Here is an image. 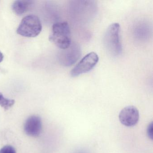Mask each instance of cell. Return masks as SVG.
<instances>
[{
  "instance_id": "cell-7",
  "label": "cell",
  "mask_w": 153,
  "mask_h": 153,
  "mask_svg": "<svg viewBox=\"0 0 153 153\" xmlns=\"http://www.w3.org/2000/svg\"><path fill=\"white\" fill-rule=\"evenodd\" d=\"M24 130L28 136L33 137L39 136L42 130L41 118L36 115H32L28 117L24 125Z\"/></svg>"
},
{
  "instance_id": "cell-11",
  "label": "cell",
  "mask_w": 153,
  "mask_h": 153,
  "mask_svg": "<svg viewBox=\"0 0 153 153\" xmlns=\"http://www.w3.org/2000/svg\"><path fill=\"white\" fill-rule=\"evenodd\" d=\"M0 153H16V151L12 146H6L0 149Z\"/></svg>"
},
{
  "instance_id": "cell-4",
  "label": "cell",
  "mask_w": 153,
  "mask_h": 153,
  "mask_svg": "<svg viewBox=\"0 0 153 153\" xmlns=\"http://www.w3.org/2000/svg\"><path fill=\"white\" fill-rule=\"evenodd\" d=\"M99 57L96 53L92 52L85 56L71 71V76H78L92 70L98 63Z\"/></svg>"
},
{
  "instance_id": "cell-9",
  "label": "cell",
  "mask_w": 153,
  "mask_h": 153,
  "mask_svg": "<svg viewBox=\"0 0 153 153\" xmlns=\"http://www.w3.org/2000/svg\"><path fill=\"white\" fill-rule=\"evenodd\" d=\"M33 4L32 1H16L12 5V10L18 16H22L30 9Z\"/></svg>"
},
{
  "instance_id": "cell-2",
  "label": "cell",
  "mask_w": 153,
  "mask_h": 153,
  "mask_svg": "<svg viewBox=\"0 0 153 153\" xmlns=\"http://www.w3.org/2000/svg\"><path fill=\"white\" fill-rule=\"evenodd\" d=\"M49 40L61 50L68 48L71 43L68 24L63 22L53 24Z\"/></svg>"
},
{
  "instance_id": "cell-12",
  "label": "cell",
  "mask_w": 153,
  "mask_h": 153,
  "mask_svg": "<svg viewBox=\"0 0 153 153\" xmlns=\"http://www.w3.org/2000/svg\"><path fill=\"white\" fill-rule=\"evenodd\" d=\"M147 134L150 139L153 140V123L149 124L147 129Z\"/></svg>"
},
{
  "instance_id": "cell-8",
  "label": "cell",
  "mask_w": 153,
  "mask_h": 153,
  "mask_svg": "<svg viewBox=\"0 0 153 153\" xmlns=\"http://www.w3.org/2000/svg\"><path fill=\"white\" fill-rule=\"evenodd\" d=\"M151 33V28L148 24L140 22L136 25L134 29L135 38L139 40H146L149 38Z\"/></svg>"
},
{
  "instance_id": "cell-3",
  "label": "cell",
  "mask_w": 153,
  "mask_h": 153,
  "mask_svg": "<svg viewBox=\"0 0 153 153\" xmlns=\"http://www.w3.org/2000/svg\"><path fill=\"white\" fill-rule=\"evenodd\" d=\"M42 28V23L39 18L35 15H29L22 19L17 33L25 37H35L40 34Z\"/></svg>"
},
{
  "instance_id": "cell-1",
  "label": "cell",
  "mask_w": 153,
  "mask_h": 153,
  "mask_svg": "<svg viewBox=\"0 0 153 153\" xmlns=\"http://www.w3.org/2000/svg\"><path fill=\"white\" fill-rule=\"evenodd\" d=\"M120 27L115 23L109 26L104 37V43L107 51L112 56L117 57L122 51V46L120 40Z\"/></svg>"
},
{
  "instance_id": "cell-5",
  "label": "cell",
  "mask_w": 153,
  "mask_h": 153,
  "mask_svg": "<svg viewBox=\"0 0 153 153\" xmlns=\"http://www.w3.org/2000/svg\"><path fill=\"white\" fill-rule=\"evenodd\" d=\"M80 46L76 43L71 44L65 49L62 50L59 54V62L64 66L69 67L75 63L81 56Z\"/></svg>"
},
{
  "instance_id": "cell-13",
  "label": "cell",
  "mask_w": 153,
  "mask_h": 153,
  "mask_svg": "<svg viewBox=\"0 0 153 153\" xmlns=\"http://www.w3.org/2000/svg\"><path fill=\"white\" fill-rule=\"evenodd\" d=\"M3 59H4V55H3V53L0 51V63L2 62Z\"/></svg>"
},
{
  "instance_id": "cell-6",
  "label": "cell",
  "mask_w": 153,
  "mask_h": 153,
  "mask_svg": "<svg viewBox=\"0 0 153 153\" xmlns=\"http://www.w3.org/2000/svg\"><path fill=\"white\" fill-rule=\"evenodd\" d=\"M119 118L123 125L126 127H133L137 123L139 120V112L135 106L129 105L121 111Z\"/></svg>"
},
{
  "instance_id": "cell-10",
  "label": "cell",
  "mask_w": 153,
  "mask_h": 153,
  "mask_svg": "<svg viewBox=\"0 0 153 153\" xmlns=\"http://www.w3.org/2000/svg\"><path fill=\"white\" fill-rule=\"evenodd\" d=\"M15 103V100L5 98L2 93L0 92V105L4 109L6 110H8L14 105Z\"/></svg>"
}]
</instances>
